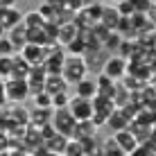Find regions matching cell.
<instances>
[{
    "label": "cell",
    "mask_w": 156,
    "mask_h": 156,
    "mask_svg": "<svg viewBox=\"0 0 156 156\" xmlns=\"http://www.w3.org/2000/svg\"><path fill=\"white\" fill-rule=\"evenodd\" d=\"M86 75H88V68H86L84 57H79V55H66V59H63V68H61V77L73 86L75 82H79V79L86 77Z\"/></svg>",
    "instance_id": "cell-1"
},
{
    "label": "cell",
    "mask_w": 156,
    "mask_h": 156,
    "mask_svg": "<svg viewBox=\"0 0 156 156\" xmlns=\"http://www.w3.org/2000/svg\"><path fill=\"white\" fill-rule=\"evenodd\" d=\"M5 93H7V102L12 104H23L25 100L30 98V86L25 79H5Z\"/></svg>",
    "instance_id": "cell-2"
},
{
    "label": "cell",
    "mask_w": 156,
    "mask_h": 156,
    "mask_svg": "<svg viewBox=\"0 0 156 156\" xmlns=\"http://www.w3.org/2000/svg\"><path fill=\"white\" fill-rule=\"evenodd\" d=\"M75 122L77 120H75L73 113L68 111V106L66 109H55V113H52V127H55L61 136H66V138H73Z\"/></svg>",
    "instance_id": "cell-3"
},
{
    "label": "cell",
    "mask_w": 156,
    "mask_h": 156,
    "mask_svg": "<svg viewBox=\"0 0 156 156\" xmlns=\"http://www.w3.org/2000/svg\"><path fill=\"white\" fill-rule=\"evenodd\" d=\"M68 111L73 113L75 120H90V115H93V102H90L88 98H79V95H75V98H70V102H68Z\"/></svg>",
    "instance_id": "cell-4"
},
{
    "label": "cell",
    "mask_w": 156,
    "mask_h": 156,
    "mask_svg": "<svg viewBox=\"0 0 156 156\" xmlns=\"http://www.w3.org/2000/svg\"><path fill=\"white\" fill-rule=\"evenodd\" d=\"M111 52H106L102 45L98 48H86V52H84V61H86V68H88V73L90 70H95V73H100L102 68H104V61L109 59Z\"/></svg>",
    "instance_id": "cell-5"
},
{
    "label": "cell",
    "mask_w": 156,
    "mask_h": 156,
    "mask_svg": "<svg viewBox=\"0 0 156 156\" xmlns=\"http://www.w3.org/2000/svg\"><path fill=\"white\" fill-rule=\"evenodd\" d=\"M100 73H106L111 79L120 82L127 75V59H122L120 55H109V59L104 61V68H102Z\"/></svg>",
    "instance_id": "cell-6"
},
{
    "label": "cell",
    "mask_w": 156,
    "mask_h": 156,
    "mask_svg": "<svg viewBox=\"0 0 156 156\" xmlns=\"http://www.w3.org/2000/svg\"><path fill=\"white\" fill-rule=\"evenodd\" d=\"M5 118H7V125H30V111L23 104H12L5 111Z\"/></svg>",
    "instance_id": "cell-7"
},
{
    "label": "cell",
    "mask_w": 156,
    "mask_h": 156,
    "mask_svg": "<svg viewBox=\"0 0 156 156\" xmlns=\"http://www.w3.org/2000/svg\"><path fill=\"white\" fill-rule=\"evenodd\" d=\"M7 32H9L7 39L12 41V45H14V50H16V52H20L25 45H27V27H25L23 23H18L16 27L7 30Z\"/></svg>",
    "instance_id": "cell-8"
},
{
    "label": "cell",
    "mask_w": 156,
    "mask_h": 156,
    "mask_svg": "<svg viewBox=\"0 0 156 156\" xmlns=\"http://www.w3.org/2000/svg\"><path fill=\"white\" fill-rule=\"evenodd\" d=\"M113 138H115V143L120 145V149H122L125 154H129L131 149H136L138 145H140V143H138V138L133 136L131 131H129V127H127V129H122V131H115V133H113Z\"/></svg>",
    "instance_id": "cell-9"
},
{
    "label": "cell",
    "mask_w": 156,
    "mask_h": 156,
    "mask_svg": "<svg viewBox=\"0 0 156 156\" xmlns=\"http://www.w3.org/2000/svg\"><path fill=\"white\" fill-rule=\"evenodd\" d=\"M98 129L93 125V120H79L75 122V131H73V138H77V140H86V138H95L98 136Z\"/></svg>",
    "instance_id": "cell-10"
},
{
    "label": "cell",
    "mask_w": 156,
    "mask_h": 156,
    "mask_svg": "<svg viewBox=\"0 0 156 156\" xmlns=\"http://www.w3.org/2000/svg\"><path fill=\"white\" fill-rule=\"evenodd\" d=\"M77 34H79V27L75 25V20L63 23V25H59V30H57V43L66 48L73 39H77Z\"/></svg>",
    "instance_id": "cell-11"
},
{
    "label": "cell",
    "mask_w": 156,
    "mask_h": 156,
    "mask_svg": "<svg viewBox=\"0 0 156 156\" xmlns=\"http://www.w3.org/2000/svg\"><path fill=\"white\" fill-rule=\"evenodd\" d=\"M68 84L66 79L61 77V75H48L45 82H43V90L50 95H57V93H63V90H68Z\"/></svg>",
    "instance_id": "cell-12"
},
{
    "label": "cell",
    "mask_w": 156,
    "mask_h": 156,
    "mask_svg": "<svg viewBox=\"0 0 156 156\" xmlns=\"http://www.w3.org/2000/svg\"><path fill=\"white\" fill-rule=\"evenodd\" d=\"M20 55H23V59L30 63V66H34V63H43L45 48H43V45H34V43H27V45L20 50Z\"/></svg>",
    "instance_id": "cell-13"
},
{
    "label": "cell",
    "mask_w": 156,
    "mask_h": 156,
    "mask_svg": "<svg viewBox=\"0 0 156 156\" xmlns=\"http://www.w3.org/2000/svg\"><path fill=\"white\" fill-rule=\"evenodd\" d=\"M73 86H75V95H79V98H88V100H90L95 93H98L95 79H93V77H88V75H86V77H82L79 82H75Z\"/></svg>",
    "instance_id": "cell-14"
},
{
    "label": "cell",
    "mask_w": 156,
    "mask_h": 156,
    "mask_svg": "<svg viewBox=\"0 0 156 156\" xmlns=\"http://www.w3.org/2000/svg\"><path fill=\"white\" fill-rule=\"evenodd\" d=\"M30 68L32 66L23 59L20 52H14V55H12V77L14 79H25L27 73H30Z\"/></svg>",
    "instance_id": "cell-15"
},
{
    "label": "cell",
    "mask_w": 156,
    "mask_h": 156,
    "mask_svg": "<svg viewBox=\"0 0 156 156\" xmlns=\"http://www.w3.org/2000/svg\"><path fill=\"white\" fill-rule=\"evenodd\" d=\"M52 113L55 109H41V106H34L30 111V125L32 127H43L48 122H52Z\"/></svg>",
    "instance_id": "cell-16"
},
{
    "label": "cell",
    "mask_w": 156,
    "mask_h": 156,
    "mask_svg": "<svg viewBox=\"0 0 156 156\" xmlns=\"http://www.w3.org/2000/svg\"><path fill=\"white\" fill-rule=\"evenodd\" d=\"M0 23H2L5 30H12L18 23H23V14H20L16 7H5L2 14H0Z\"/></svg>",
    "instance_id": "cell-17"
},
{
    "label": "cell",
    "mask_w": 156,
    "mask_h": 156,
    "mask_svg": "<svg viewBox=\"0 0 156 156\" xmlns=\"http://www.w3.org/2000/svg\"><path fill=\"white\" fill-rule=\"evenodd\" d=\"M120 12L115 9V5L113 7H104L102 9V16H100V23L104 25L106 30H111V32H115V27H118V23H120Z\"/></svg>",
    "instance_id": "cell-18"
},
{
    "label": "cell",
    "mask_w": 156,
    "mask_h": 156,
    "mask_svg": "<svg viewBox=\"0 0 156 156\" xmlns=\"http://www.w3.org/2000/svg\"><path fill=\"white\" fill-rule=\"evenodd\" d=\"M106 127L115 133V131L127 129V127H129V120H127V115L122 113L120 109H113V111H111V115H109V120H106Z\"/></svg>",
    "instance_id": "cell-19"
},
{
    "label": "cell",
    "mask_w": 156,
    "mask_h": 156,
    "mask_svg": "<svg viewBox=\"0 0 156 156\" xmlns=\"http://www.w3.org/2000/svg\"><path fill=\"white\" fill-rule=\"evenodd\" d=\"M95 156H127V154L120 149V145L115 143V138H106L104 143H100V149H98Z\"/></svg>",
    "instance_id": "cell-20"
},
{
    "label": "cell",
    "mask_w": 156,
    "mask_h": 156,
    "mask_svg": "<svg viewBox=\"0 0 156 156\" xmlns=\"http://www.w3.org/2000/svg\"><path fill=\"white\" fill-rule=\"evenodd\" d=\"M66 143H68V138L66 136H61V133H55V136H50L48 140H43V147L48 149V152H55V154H63V149H66Z\"/></svg>",
    "instance_id": "cell-21"
},
{
    "label": "cell",
    "mask_w": 156,
    "mask_h": 156,
    "mask_svg": "<svg viewBox=\"0 0 156 156\" xmlns=\"http://www.w3.org/2000/svg\"><path fill=\"white\" fill-rule=\"evenodd\" d=\"M111 102H113L115 109H120V106H125L129 102V88L122 82H115V88H113V93H111Z\"/></svg>",
    "instance_id": "cell-22"
},
{
    "label": "cell",
    "mask_w": 156,
    "mask_h": 156,
    "mask_svg": "<svg viewBox=\"0 0 156 156\" xmlns=\"http://www.w3.org/2000/svg\"><path fill=\"white\" fill-rule=\"evenodd\" d=\"M95 86H98V93L109 95V98H111V93H113V88H115V79H111L106 73H98V77H95Z\"/></svg>",
    "instance_id": "cell-23"
},
{
    "label": "cell",
    "mask_w": 156,
    "mask_h": 156,
    "mask_svg": "<svg viewBox=\"0 0 156 156\" xmlns=\"http://www.w3.org/2000/svg\"><path fill=\"white\" fill-rule=\"evenodd\" d=\"M129 131L138 138V143H147V138L152 136V127L143 125V122H138V120H131V122H129Z\"/></svg>",
    "instance_id": "cell-24"
},
{
    "label": "cell",
    "mask_w": 156,
    "mask_h": 156,
    "mask_svg": "<svg viewBox=\"0 0 156 156\" xmlns=\"http://www.w3.org/2000/svg\"><path fill=\"white\" fill-rule=\"evenodd\" d=\"M23 25L27 30H32V27H43V25H45V18L39 14V9H34V12L23 14Z\"/></svg>",
    "instance_id": "cell-25"
},
{
    "label": "cell",
    "mask_w": 156,
    "mask_h": 156,
    "mask_svg": "<svg viewBox=\"0 0 156 156\" xmlns=\"http://www.w3.org/2000/svg\"><path fill=\"white\" fill-rule=\"evenodd\" d=\"M27 43H34V45H48V36L43 27H32L27 30Z\"/></svg>",
    "instance_id": "cell-26"
},
{
    "label": "cell",
    "mask_w": 156,
    "mask_h": 156,
    "mask_svg": "<svg viewBox=\"0 0 156 156\" xmlns=\"http://www.w3.org/2000/svg\"><path fill=\"white\" fill-rule=\"evenodd\" d=\"M133 120H138V122H143V125L152 127L154 122H156V111L149 109V106H143V109H138V113H136Z\"/></svg>",
    "instance_id": "cell-27"
},
{
    "label": "cell",
    "mask_w": 156,
    "mask_h": 156,
    "mask_svg": "<svg viewBox=\"0 0 156 156\" xmlns=\"http://www.w3.org/2000/svg\"><path fill=\"white\" fill-rule=\"evenodd\" d=\"M84 145L82 140H77V138H68L66 143V149H63V156H84Z\"/></svg>",
    "instance_id": "cell-28"
},
{
    "label": "cell",
    "mask_w": 156,
    "mask_h": 156,
    "mask_svg": "<svg viewBox=\"0 0 156 156\" xmlns=\"http://www.w3.org/2000/svg\"><path fill=\"white\" fill-rule=\"evenodd\" d=\"M32 102H34V106H41V109H52V95L45 93V90H39V93L30 95Z\"/></svg>",
    "instance_id": "cell-29"
},
{
    "label": "cell",
    "mask_w": 156,
    "mask_h": 156,
    "mask_svg": "<svg viewBox=\"0 0 156 156\" xmlns=\"http://www.w3.org/2000/svg\"><path fill=\"white\" fill-rule=\"evenodd\" d=\"M122 39H125V36H120L118 32H111V34L104 39L102 48H104L106 52H118V48H120V41H122Z\"/></svg>",
    "instance_id": "cell-30"
},
{
    "label": "cell",
    "mask_w": 156,
    "mask_h": 156,
    "mask_svg": "<svg viewBox=\"0 0 156 156\" xmlns=\"http://www.w3.org/2000/svg\"><path fill=\"white\" fill-rule=\"evenodd\" d=\"M0 77L2 79L12 77V55H0Z\"/></svg>",
    "instance_id": "cell-31"
},
{
    "label": "cell",
    "mask_w": 156,
    "mask_h": 156,
    "mask_svg": "<svg viewBox=\"0 0 156 156\" xmlns=\"http://www.w3.org/2000/svg\"><path fill=\"white\" fill-rule=\"evenodd\" d=\"M68 102H70V95H68V90H63V93H57V95H52V109H66Z\"/></svg>",
    "instance_id": "cell-32"
},
{
    "label": "cell",
    "mask_w": 156,
    "mask_h": 156,
    "mask_svg": "<svg viewBox=\"0 0 156 156\" xmlns=\"http://www.w3.org/2000/svg\"><path fill=\"white\" fill-rule=\"evenodd\" d=\"M131 2V7H133V12L136 14H147L149 9H152V0H129Z\"/></svg>",
    "instance_id": "cell-33"
},
{
    "label": "cell",
    "mask_w": 156,
    "mask_h": 156,
    "mask_svg": "<svg viewBox=\"0 0 156 156\" xmlns=\"http://www.w3.org/2000/svg\"><path fill=\"white\" fill-rule=\"evenodd\" d=\"M127 156H156V154H154V152H152V149H149L145 143H140L136 149H131V152H129Z\"/></svg>",
    "instance_id": "cell-34"
},
{
    "label": "cell",
    "mask_w": 156,
    "mask_h": 156,
    "mask_svg": "<svg viewBox=\"0 0 156 156\" xmlns=\"http://www.w3.org/2000/svg\"><path fill=\"white\" fill-rule=\"evenodd\" d=\"M86 0H66V9H70L73 14H77V12H82V9L86 7Z\"/></svg>",
    "instance_id": "cell-35"
},
{
    "label": "cell",
    "mask_w": 156,
    "mask_h": 156,
    "mask_svg": "<svg viewBox=\"0 0 156 156\" xmlns=\"http://www.w3.org/2000/svg\"><path fill=\"white\" fill-rule=\"evenodd\" d=\"M14 45H12V41L7 39V36H0V55H14Z\"/></svg>",
    "instance_id": "cell-36"
},
{
    "label": "cell",
    "mask_w": 156,
    "mask_h": 156,
    "mask_svg": "<svg viewBox=\"0 0 156 156\" xmlns=\"http://www.w3.org/2000/svg\"><path fill=\"white\" fill-rule=\"evenodd\" d=\"M115 9L120 12V16H131V14H136L129 0H122V2H118V5H115Z\"/></svg>",
    "instance_id": "cell-37"
},
{
    "label": "cell",
    "mask_w": 156,
    "mask_h": 156,
    "mask_svg": "<svg viewBox=\"0 0 156 156\" xmlns=\"http://www.w3.org/2000/svg\"><path fill=\"white\" fill-rule=\"evenodd\" d=\"M55 12H57V9H55V7H50L48 2H43L41 7H39V14H41V16H43L45 20H50L52 16H55Z\"/></svg>",
    "instance_id": "cell-38"
},
{
    "label": "cell",
    "mask_w": 156,
    "mask_h": 156,
    "mask_svg": "<svg viewBox=\"0 0 156 156\" xmlns=\"http://www.w3.org/2000/svg\"><path fill=\"white\" fill-rule=\"evenodd\" d=\"M9 149V136L7 131H0V152H7Z\"/></svg>",
    "instance_id": "cell-39"
},
{
    "label": "cell",
    "mask_w": 156,
    "mask_h": 156,
    "mask_svg": "<svg viewBox=\"0 0 156 156\" xmlns=\"http://www.w3.org/2000/svg\"><path fill=\"white\" fill-rule=\"evenodd\" d=\"M7 104V93H5V79L0 77V106Z\"/></svg>",
    "instance_id": "cell-40"
},
{
    "label": "cell",
    "mask_w": 156,
    "mask_h": 156,
    "mask_svg": "<svg viewBox=\"0 0 156 156\" xmlns=\"http://www.w3.org/2000/svg\"><path fill=\"white\" fill-rule=\"evenodd\" d=\"M50 7H55V9H61V7H66V0H45Z\"/></svg>",
    "instance_id": "cell-41"
},
{
    "label": "cell",
    "mask_w": 156,
    "mask_h": 156,
    "mask_svg": "<svg viewBox=\"0 0 156 156\" xmlns=\"http://www.w3.org/2000/svg\"><path fill=\"white\" fill-rule=\"evenodd\" d=\"M9 156H32V154L25 149H9Z\"/></svg>",
    "instance_id": "cell-42"
},
{
    "label": "cell",
    "mask_w": 156,
    "mask_h": 156,
    "mask_svg": "<svg viewBox=\"0 0 156 156\" xmlns=\"http://www.w3.org/2000/svg\"><path fill=\"white\" fill-rule=\"evenodd\" d=\"M147 18H149V20H152V23L156 25V5H152V9L147 12Z\"/></svg>",
    "instance_id": "cell-43"
},
{
    "label": "cell",
    "mask_w": 156,
    "mask_h": 156,
    "mask_svg": "<svg viewBox=\"0 0 156 156\" xmlns=\"http://www.w3.org/2000/svg\"><path fill=\"white\" fill-rule=\"evenodd\" d=\"M0 7H16V0H0Z\"/></svg>",
    "instance_id": "cell-44"
},
{
    "label": "cell",
    "mask_w": 156,
    "mask_h": 156,
    "mask_svg": "<svg viewBox=\"0 0 156 156\" xmlns=\"http://www.w3.org/2000/svg\"><path fill=\"white\" fill-rule=\"evenodd\" d=\"M5 32H7V30H5V27H2V23H0V36H5Z\"/></svg>",
    "instance_id": "cell-45"
},
{
    "label": "cell",
    "mask_w": 156,
    "mask_h": 156,
    "mask_svg": "<svg viewBox=\"0 0 156 156\" xmlns=\"http://www.w3.org/2000/svg\"><path fill=\"white\" fill-rule=\"evenodd\" d=\"M152 133H156V122H154V125H152Z\"/></svg>",
    "instance_id": "cell-46"
},
{
    "label": "cell",
    "mask_w": 156,
    "mask_h": 156,
    "mask_svg": "<svg viewBox=\"0 0 156 156\" xmlns=\"http://www.w3.org/2000/svg\"><path fill=\"white\" fill-rule=\"evenodd\" d=\"M109 2H113V5H118V2H122V0H109Z\"/></svg>",
    "instance_id": "cell-47"
},
{
    "label": "cell",
    "mask_w": 156,
    "mask_h": 156,
    "mask_svg": "<svg viewBox=\"0 0 156 156\" xmlns=\"http://www.w3.org/2000/svg\"><path fill=\"white\" fill-rule=\"evenodd\" d=\"M86 2H102V0H86Z\"/></svg>",
    "instance_id": "cell-48"
},
{
    "label": "cell",
    "mask_w": 156,
    "mask_h": 156,
    "mask_svg": "<svg viewBox=\"0 0 156 156\" xmlns=\"http://www.w3.org/2000/svg\"><path fill=\"white\" fill-rule=\"evenodd\" d=\"M84 156H95V154H84Z\"/></svg>",
    "instance_id": "cell-49"
},
{
    "label": "cell",
    "mask_w": 156,
    "mask_h": 156,
    "mask_svg": "<svg viewBox=\"0 0 156 156\" xmlns=\"http://www.w3.org/2000/svg\"><path fill=\"white\" fill-rule=\"evenodd\" d=\"M152 2H154V5H156V0H152Z\"/></svg>",
    "instance_id": "cell-50"
},
{
    "label": "cell",
    "mask_w": 156,
    "mask_h": 156,
    "mask_svg": "<svg viewBox=\"0 0 156 156\" xmlns=\"http://www.w3.org/2000/svg\"><path fill=\"white\" fill-rule=\"evenodd\" d=\"M154 50H156V43H154Z\"/></svg>",
    "instance_id": "cell-51"
}]
</instances>
